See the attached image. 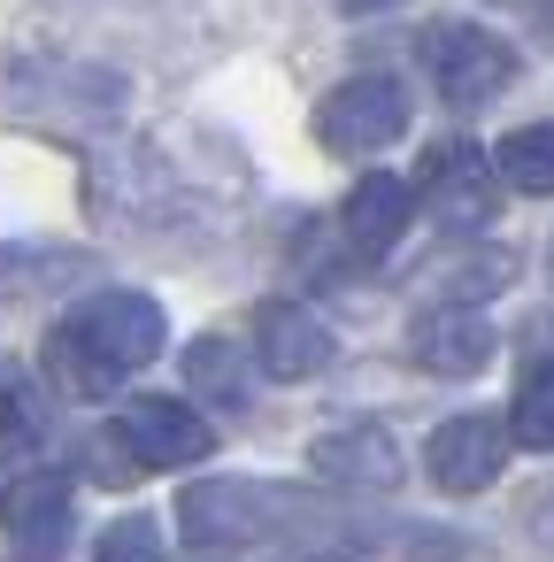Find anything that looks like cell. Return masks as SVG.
I'll return each instance as SVG.
<instances>
[{
	"mask_svg": "<svg viewBox=\"0 0 554 562\" xmlns=\"http://www.w3.org/2000/svg\"><path fill=\"white\" fill-rule=\"evenodd\" d=\"M423 70H431L439 101H446L454 116H470V109H485V101L508 93L516 47H508L500 32H477V24H439V32L423 40Z\"/></svg>",
	"mask_w": 554,
	"mask_h": 562,
	"instance_id": "obj_2",
	"label": "cell"
},
{
	"mask_svg": "<svg viewBox=\"0 0 554 562\" xmlns=\"http://www.w3.org/2000/svg\"><path fill=\"white\" fill-rule=\"evenodd\" d=\"M301 562H339V554H301Z\"/></svg>",
	"mask_w": 554,
	"mask_h": 562,
	"instance_id": "obj_21",
	"label": "cell"
},
{
	"mask_svg": "<svg viewBox=\"0 0 554 562\" xmlns=\"http://www.w3.org/2000/svg\"><path fill=\"white\" fill-rule=\"evenodd\" d=\"M255 355L270 378L301 385V378H324L339 362V339L324 331V316H308L301 301H262L255 308Z\"/></svg>",
	"mask_w": 554,
	"mask_h": 562,
	"instance_id": "obj_9",
	"label": "cell"
},
{
	"mask_svg": "<svg viewBox=\"0 0 554 562\" xmlns=\"http://www.w3.org/2000/svg\"><path fill=\"white\" fill-rule=\"evenodd\" d=\"M162 355V308L147 293H93L86 308H70L47 331V378L70 401H101L116 393L132 370H147Z\"/></svg>",
	"mask_w": 554,
	"mask_h": 562,
	"instance_id": "obj_1",
	"label": "cell"
},
{
	"mask_svg": "<svg viewBox=\"0 0 554 562\" xmlns=\"http://www.w3.org/2000/svg\"><path fill=\"white\" fill-rule=\"evenodd\" d=\"M539 24H546V32H554V0H546V9H539Z\"/></svg>",
	"mask_w": 554,
	"mask_h": 562,
	"instance_id": "obj_20",
	"label": "cell"
},
{
	"mask_svg": "<svg viewBox=\"0 0 554 562\" xmlns=\"http://www.w3.org/2000/svg\"><path fill=\"white\" fill-rule=\"evenodd\" d=\"M546 270H554V255H546Z\"/></svg>",
	"mask_w": 554,
	"mask_h": 562,
	"instance_id": "obj_22",
	"label": "cell"
},
{
	"mask_svg": "<svg viewBox=\"0 0 554 562\" xmlns=\"http://www.w3.org/2000/svg\"><path fill=\"white\" fill-rule=\"evenodd\" d=\"M493 155H477V139H439L423 162H416V193L431 216L446 224H485L493 216Z\"/></svg>",
	"mask_w": 554,
	"mask_h": 562,
	"instance_id": "obj_8",
	"label": "cell"
},
{
	"mask_svg": "<svg viewBox=\"0 0 554 562\" xmlns=\"http://www.w3.org/2000/svg\"><path fill=\"white\" fill-rule=\"evenodd\" d=\"M308 462H316V477H331V485H354V493H393L400 485V439L385 431V424H339V431H324L316 447H308Z\"/></svg>",
	"mask_w": 554,
	"mask_h": 562,
	"instance_id": "obj_11",
	"label": "cell"
},
{
	"mask_svg": "<svg viewBox=\"0 0 554 562\" xmlns=\"http://www.w3.org/2000/svg\"><path fill=\"white\" fill-rule=\"evenodd\" d=\"M70 516H78V501H70L63 470H24L9 493H0V531H9V547L24 562H55L63 539H70Z\"/></svg>",
	"mask_w": 554,
	"mask_h": 562,
	"instance_id": "obj_7",
	"label": "cell"
},
{
	"mask_svg": "<svg viewBox=\"0 0 554 562\" xmlns=\"http://www.w3.org/2000/svg\"><path fill=\"white\" fill-rule=\"evenodd\" d=\"M508 447H516L508 416L470 408V416H446V424L423 439V462H431V477H439L446 493H477V485H493V477H500Z\"/></svg>",
	"mask_w": 554,
	"mask_h": 562,
	"instance_id": "obj_6",
	"label": "cell"
},
{
	"mask_svg": "<svg viewBox=\"0 0 554 562\" xmlns=\"http://www.w3.org/2000/svg\"><path fill=\"white\" fill-rule=\"evenodd\" d=\"M416 186L408 178H385V170H370L354 193H347V209H339V224H347V247L354 255H385V247H400V232H408V216H416Z\"/></svg>",
	"mask_w": 554,
	"mask_h": 562,
	"instance_id": "obj_12",
	"label": "cell"
},
{
	"mask_svg": "<svg viewBox=\"0 0 554 562\" xmlns=\"http://www.w3.org/2000/svg\"><path fill=\"white\" fill-rule=\"evenodd\" d=\"M101 562H162L155 516H116V524L101 531Z\"/></svg>",
	"mask_w": 554,
	"mask_h": 562,
	"instance_id": "obj_17",
	"label": "cell"
},
{
	"mask_svg": "<svg viewBox=\"0 0 554 562\" xmlns=\"http://www.w3.org/2000/svg\"><path fill=\"white\" fill-rule=\"evenodd\" d=\"M508 431H516V447H531V454L554 447V362H531V370H523V385H516V401H508Z\"/></svg>",
	"mask_w": 554,
	"mask_h": 562,
	"instance_id": "obj_14",
	"label": "cell"
},
{
	"mask_svg": "<svg viewBox=\"0 0 554 562\" xmlns=\"http://www.w3.org/2000/svg\"><path fill=\"white\" fill-rule=\"evenodd\" d=\"M500 186L516 193H554V124H531V132H508L500 155H493Z\"/></svg>",
	"mask_w": 554,
	"mask_h": 562,
	"instance_id": "obj_13",
	"label": "cell"
},
{
	"mask_svg": "<svg viewBox=\"0 0 554 562\" xmlns=\"http://www.w3.org/2000/svg\"><path fill=\"white\" fill-rule=\"evenodd\" d=\"M493 316L485 308H423L416 324H408V355L431 370V378H477L485 362H493Z\"/></svg>",
	"mask_w": 554,
	"mask_h": 562,
	"instance_id": "obj_10",
	"label": "cell"
},
{
	"mask_svg": "<svg viewBox=\"0 0 554 562\" xmlns=\"http://www.w3.org/2000/svg\"><path fill=\"white\" fill-rule=\"evenodd\" d=\"M408 132V93L393 78H347L339 93L316 101V139L331 155H377Z\"/></svg>",
	"mask_w": 554,
	"mask_h": 562,
	"instance_id": "obj_4",
	"label": "cell"
},
{
	"mask_svg": "<svg viewBox=\"0 0 554 562\" xmlns=\"http://www.w3.org/2000/svg\"><path fill=\"white\" fill-rule=\"evenodd\" d=\"M354 16H377V9H400V0H347Z\"/></svg>",
	"mask_w": 554,
	"mask_h": 562,
	"instance_id": "obj_18",
	"label": "cell"
},
{
	"mask_svg": "<svg viewBox=\"0 0 554 562\" xmlns=\"http://www.w3.org/2000/svg\"><path fill=\"white\" fill-rule=\"evenodd\" d=\"M270 524H278V501H270L262 485H247V477H208V485H193V493L178 501V539L201 547V554H216V547H255Z\"/></svg>",
	"mask_w": 554,
	"mask_h": 562,
	"instance_id": "obj_5",
	"label": "cell"
},
{
	"mask_svg": "<svg viewBox=\"0 0 554 562\" xmlns=\"http://www.w3.org/2000/svg\"><path fill=\"white\" fill-rule=\"evenodd\" d=\"M116 439H124L132 470H193V462L216 447L208 416H201L193 401H170V393H139V401H124Z\"/></svg>",
	"mask_w": 554,
	"mask_h": 562,
	"instance_id": "obj_3",
	"label": "cell"
},
{
	"mask_svg": "<svg viewBox=\"0 0 554 562\" xmlns=\"http://www.w3.org/2000/svg\"><path fill=\"white\" fill-rule=\"evenodd\" d=\"M185 370H193V385L208 393V401H247V378H239V347L231 339H193L185 347Z\"/></svg>",
	"mask_w": 554,
	"mask_h": 562,
	"instance_id": "obj_15",
	"label": "cell"
},
{
	"mask_svg": "<svg viewBox=\"0 0 554 562\" xmlns=\"http://www.w3.org/2000/svg\"><path fill=\"white\" fill-rule=\"evenodd\" d=\"M32 439H39V401H32V385L9 362H0V454H16Z\"/></svg>",
	"mask_w": 554,
	"mask_h": 562,
	"instance_id": "obj_16",
	"label": "cell"
},
{
	"mask_svg": "<svg viewBox=\"0 0 554 562\" xmlns=\"http://www.w3.org/2000/svg\"><path fill=\"white\" fill-rule=\"evenodd\" d=\"M539 539L554 547V493H546V508H539Z\"/></svg>",
	"mask_w": 554,
	"mask_h": 562,
	"instance_id": "obj_19",
	"label": "cell"
}]
</instances>
